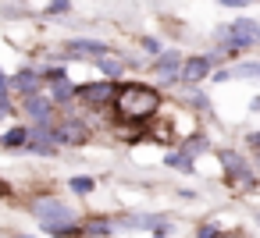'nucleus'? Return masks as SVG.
<instances>
[{"label": "nucleus", "instance_id": "17", "mask_svg": "<svg viewBox=\"0 0 260 238\" xmlns=\"http://www.w3.org/2000/svg\"><path fill=\"white\" fill-rule=\"evenodd\" d=\"M182 153H185L189 160H196V156L210 153V135H207V132H189V135H185V142H182Z\"/></svg>", "mask_w": 260, "mask_h": 238}, {"label": "nucleus", "instance_id": "23", "mask_svg": "<svg viewBox=\"0 0 260 238\" xmlns=\"http://www.w3.org/2000/svg\"><path fill=\"white\" fill-rule=\"evenodd\" d=\"M40 75H43V82H61V78H68V71H64L61 64H47V68H40Z\"/></svg>", "mask_w": 260, "mask_h": 238}, {"label": "nucleus", "instance_id": "9", "mask_svg": "<svg viewBox=\"0 0 260 238\" xmlns=\"http://www.w3.org/2000/svg\"><path fill=\"white\" fill-rule=\"evenodd\" d=\"M22 114L29 117V125H57V103L47 96V93H32L22 100Z\"/></svg>", "mask_w": 260, "mask_h": 238}, {"label": "nucleus", "instance_id": "5", "mask_svg": "<svg viewBox=\"0 0 260 238\" xmlns=\"http://www.w3.org/2000/svg\"><path fill=\"white\" fill-rule=\"evenodd\" d=\"M114 93H118V82H111V78L86 82V86H75V103L86 110H107L114 103Z\"/></svg>", "mask_w": 260, "mask_h": 238}, {"label": "nucleus", "instance_id": "15", "mask_svg": "<svg viewBox=\"0 0 260 238\" xmlns=\"http://www.w3.org/2000/svg\"><path fill=\"white\" fill-rule=\"evenodd\" d=\"M111 234H114V217L96 213L82 220V238H111Z\"/></svg>", "mask_w": 260, "mask_h": 238}, {"label": "nucleus", "instance_id": "2", "mask_svg": "<svg viewBox=\"0 0 260 238\" xmlns=\"http://www.w3.org/2000/svg\"><path fill=\"white\" fill-rule=\"evenodd\" d=\"M217 160H221V171H224V185H232V188H239V192L260 188V174H256V167H253V160H249L246 153H239V149H221Z\"/></svg>", "mask_w": 260, "mask_h": 238}, {"label": "nucleus", "instance_id": "22", "mask_svg": "<svg viewBox=\"0 0 260 238\" xmlns=\"http://www.w3.org/2000/svg\"><path fill=\"white\" fill-rule=\"evenodd\" d=\"M68 188H72L75 195H89V192L96 188V178H89V174H75V178L68 181Z\"/></svg>", "mask_w": 260, "mask_h": 238}, {"label": "nucleus", "instance_id": "13", "mask_svg": "<svg viewBox=\"0 0 260 238\" xmlns=\"http://www.w3.org/2000/svg\"><path fill=\"white\" fill-rule=\"evenodd\" d=\"M11 89L25 100V96H32V93H43V75H40V68H22V71H15L11 75Z\"/></svg>", "mask_w": 260, "mask_h": 238}, {"label": "nucleus", "instance_id": "12", "mask_svg": "<svg viewBox=\"0 0 260 238\" xmlns=\"http://www.w3.org/2000/svg\"><path fill=\"white\" fill-rule=\"evenodd\" d=\"M210 75H214V64H210L207 54H200V57H189V61L182 64V78H178V82H185V86H200V82L210 78Z\"/></svg>", "mask_w": 260, "mask_h": 238}, {"label": "nucleus", "instance_id": "30", "mask_svg": "<svg viewBox=\"0 0 260 238\" xmlns=\"http://www.w3.org/2000/svg\"><path fill=\"white\" fill-rule=\"evenodd\" d=\"M0 195H11V185H8L4 178H0Z\"/></svg>", "mask_w": 260, "mask_h": 238}, {"label": "nucleus", "instance_id": "25", "mask_svg": "<svg viewBox=\"0 0 260 238\" xmlns=\"http://www.w3.org/2000/svg\"><path fill=\"white\" fill-rule=\"evenodd\" d=\"M139 47H143L150 57H160V54H164V47H160V39H157V36H143V39H139Z\"/></svg>", "mask_w": 260, "mask_h": 238}, {"label": "nucleus", "instance_id": "19", "mask_svg": "<svg viewBox=\"0 0 260 238\" xmlns=\"http://www.w3.org/2000/svg\"><path fill=\"white\" fill-rule=\"evenodd\" d=\"M164 167H175V171H182V174H192V171H196V160H189L182 149H168V153H164Z\"/></svg>", "mask_w": 260, "mask_h": 238}, {"label": "nucleus", "instance_id": "33", "mask_svg": "<svg viewBox=\"0 0 260 238\" xmlns=\"http://www.w3.org/2000/svg\"><path fill=\"white\" fill-rule=\"evenodd\" d=\"M11 238H36V234H11Z\"/></svg>", "mask_w": 260, "mask_h": 238}, {"label": "nucleus", "instance_id": "3", "mask_svg": "<svg viewBox=\"0 0 260 238\" xmlns=\"http://www.w3.org/2000/svg\"><path fill=\"white\" fill-rule=\"evenodd\" d=\"M29 213L36 217V224H40L47 234H54L57 227L79 220V210L68 206V203H61L57 195H40V199H32V203H29Z\"/></svg>", "mask_w": 260, "mask_h": 238}, {"label": "nucleus", "instance_id": "34", "mask_svg": "<svg viewBox=\"0 0 260 238\" xmlns=\"http://www.w3.org/2000/svg\"><path fill=\"white\" fill-rule=\"evenodd\" d=\"M153 238H164V231H153Z\"/></svg>", "mask_w": 260, "mask_h": 238}, {"label": "nucleus", "instance_id": "1", "mask_svg": "<svg viewBox=\"0 0 260 238\" xmlns=\"http://www.w3.org/2000/svg\"><path fill=\"white\" fill-rule=\"evenodd\" d=\"M160 107H164L160 93H157L153 86H143V82H118V93H114V103H111L118 128H128V125L139 128V125H146Z\"/></svg>", "mask_w": 260, "mask_h": 238}, {"label": "nucleus", "instance_id": "27", "mask_svg": "<svg viewBox=\"0 0 260 238\" xmlns=\"http://www.w3.org/2000/svg\"><path fill=\"white\" fill-rule=\"evenodd\" d=\"M11 100V78L4 75V68H0V103H8Z\"/></svg>", "mask_w": 260, "mask_h": 238}, {"label": "nucleus", "instance_id": "14", "mask_svg": "<svg viewBox=\"0 0 260 238\" xmlns=\"http://www.w3.org/2000/svg\"><path fill=\"white\" fill-rule=\"evenodd\" d=\"M214 82H232V78H260V61H246V64H224L210 75Z\"/></svg>", "mask_w": 260, "mask_h": 238}, {"label": "nucleus", "instance_id": "31", "mask_svg": "<svg viewBox=\"0 0 260 238\" xmlns=\"http://www.w3.org/2000/svg\"><path fill=\"white\" fill-rule=\"evenodd\" d=\"M249 107H253V110H260V96H256V100H253V103H249Z\"/></svg>", "mask_w": 260, "mask_h": 238}, {"label": "nucleus", "instance_id": "4", "mask_svg": "<svg viewBox=\"0 0 260 238\" xmlns=\"http://www.w3.org/2000/svg\"><path fill=\"white\" fill-rule=\"evenodd\" d=\"M89 139H93V125H89V117L79 114L75 107L64 110V114L57 117V142H61V146L79 149V146H86Z\"/></svg>", "mask_w": 260, "mask_h": 238}, {"label": "nucleus", "instance_id": "11", "mask_svg": "<svg viewBox=\"0 0 260 238\" xmlns=\"http://www.w3.org/2000/svg\"><path fill=\"white\" fill-rule=\"evenodd\" d=\"M182 64H185V57H182L178 50H164V54L153 61V75L164 78V82H178V78H182Z\"/></svg>", "mask_w": 260, "mask_h": 238}, {"label": "nucleus", "instance_id": "35", "mask_svg": "<svg viewBox=\"0 0 260 238\" xmlns=\"http://www.w3.org/2000/svg\"><path fill=\"white\" fill-rule=\"evenodd\" d=\"M0 238H4V234H0Z\"/></svg>", "mask_w": 260, "mask_h": 238}, {"label": "nucleus", "instance_id": "6", "mask_svg": "<svg viewBox=\"0 0 260 238\" xmlns=\"http://www.w3.org/2000/svg\"><path fill=\"white\" fill-rule=\"evenodd\" d=\"M114 227H125V231H164V234H171L175 220L168 213H157V210H136V213L118 217Z\"/></svg>", "mask_w": 260, "mask_h": 238}, {"label": "nucleus", "instance_id": "7", "mask_svg": "<svg viewBox=\"0 0 260 238\" xmlns=\"http://www.w3.org/2000/svg\"><path fill=\"white\" fill-rule=\"evenodd\" d=\"M221 39H228V43H221L228 50H253V47H260V25L253 18H235L228 29H221Z\"/></svg>", "mask_w": 260, "mask_h": 238}, {"label": "nucleus", "instance_id": "8", "mask_svg": "<svg viewBox=\"0 0 260 238\" xmlns=\"http://www.w3.org/2000/svg\"><path fill=\"white\" fill-rule=\"evenodd\" d=\"M61 142H57V125H29V142H25V156H57Z\"/></svg>", "mask_w": 260, "mask_h": 238}, {"label": "nucleus", "instance_id": "10", "mask_svg": "<svg viewBox=\"0 0 260 238\" xmlns=\"http://www.w3.org/2000/svg\"><path fill=\"white\" fill-rule=\"evenodd\" d=\"M111 54V43L104 39H68L64 43V57H107Z\"/></svg>", "mask_w": 260, "mask_h": 238}, {"label": "nucleus", "instance_id": "26", "mask_svg": "<svg viewBox=\"0 0 260 238\" xmlns=\"http://www.w3.org/2000/svg\"><path fill=\"white\" fill-rule=\"evenodd\" d=\"M217 234H221V224L217 220H203L196 227V238H217Z\"/></svg>", "mask_w": 260, "mask_h": 238}, {"label": "nucleus", "instance_id": "29", "mask_svg": "<svg viewBox=\"0 0 260 238\" xmlns=\"http://www.w3.org/2000/svg\"><path fill=\"white\" fill-rule=\"evenodd\" d=\"M217 238H246V234H242V231H224V227H221V234H217Z\"/></svg>", "mask_w": 260, "mask_h": 238}, {"label": "nucleus", "instance_id": "28", "mask_svg": "<svg viewBox=\"0 0 260 238\" xmlns=\"http://www.w3.org/2000/svg\"><path fill=\"white\" fill-rule=\"evenodd\" d=\"M217 4H224V8H249L253 0H217Z\"/></svg>", "mask_w": 260, "mask_h": 238}, {"label": "nucleus", "instance_id": "32", "mask_svg": "<svg viewBox=\"0 0 260 238\" xmlns=\"http://www.w3.org/2000/svg\"><path fill=\"white\" fill-rule=\"evenodd\" d=\"M253 220H256V227H260V210H253Z\"/></svg>", "mask_w": 260, "mask_h": 238}, {"label": "nucleus", "instance_id": "21", "mask_svg": "<svg viewBox=\"0 0 260 238\" xmlns=\"http://www.w3.org/2000/svg\"><path fill=\"white\" fill-rule=\"evenodd\" d=\"M96 68H100V71H104V78H111V82H118V78H121V71H125V64H121L118 57H114V61H111V57H96Z\"/></svg>", "mask_w": 260, "mask_h": 238}, {"label": "nucleus", "instance_id": "16", "mask_svg": "<svg viewBox=\"0 0 260 238\" xmlns=\"http://www.w3.org/2000/svg\"><path fill=\"white\" fill-rule=\"evenodd\" d=\"M57 107H64V110H72L75 107V86L68 82V78H61V82H50V93H47Z\"/></svg>", "mask_w": 260, "mask_h": 238}, {"label": "nucleus", "instance_id": "24", "mask_svg": "<svg viewBox=\"0 0 260 238\" xmlns=\"http://www.w3.org/2000/svg\"><path fill=\"white\" fill-rule=\"evenodd\" d=\"M68 11H72V0H50L43 15H50V18H61V15H68Z\"/></svg>", "mask_w": 260, "mask_h": 238}, {"label": "nucleus", "instance_id": "20", "mask_svg": "<svg viewBox=\"0 0 260 238\" xmlns=\"http://www.w3.org/2000/svg\"><path fill=\"white\" fill-rule=\"evenodd\" d=\"M182 100H185V103H189L192 110H200V114H210V96H207L203 89H192V86H189Z\"/></svg>", "mask_w": 260, "mask_h": 238}, {"label": "nucleus", "instance_id": "18", "mask_svg": "<svg viewBox=\"0 0 260 238\" xmlns=\"http://www.w3.org/2000/svg\"><path fill=\"white\" fill-rule=\"evenodd\" d=\"M25 142H29V125H11L0 135V146L4 149H25Z\"/></svg>", "mask_w": 260, "mask_h": 238}]
</instances>
